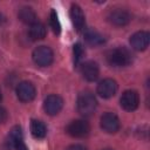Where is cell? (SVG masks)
I'll return each instance as SVG.
<instances>
[{"label": "cell", "instance_id": "cell-13", "mask_svg": "<svg viewBox=\"0 0 150 150\" xmlns=\"http://www.w3.org/2000/svg\"><path fill=\"white\" fill-rule=\"evenodd\" d=\"M81 73H82V76L87 81L93 82V81L97 80V77L100 75V69H98V66L96 62L87 61L81 66Z\"/></svg>", "mask_w": 150, "mask_h": 150}, {"label": "cell", "instance_id": "cell-23", "mask_svg": "<svg viewBox=\"0 0 150 150\" xmlns=\"http://www.w3.org/2000/svg\"><path fill=\"white\" fill-rule=\"evenodd\" d=\"M15 150H27V148H26V145H25V143L22 142V143H20L16 148H15Z\"/></svg>", "mask_w": 150, "mask_h": 150}, {"label": "cell", "instance_id": "cell-22", "mask_svg": "<svg viewBox=\"0 0 150 150\" xmlns=\"http://www.w3.org/2000/svg\"><path fill=\"white\" fill-rule=\"evenodd\" d=\"M67 150H87V149L81 144H73V145H69Z\"/></svg>", "mask_w": 150, "mask_h": 150}, {"label": "cell", "instance_id": "cell-9", "mask_svg": "<svg viewBox=\"0 0 150 150\" xmlns=\"http://www.w3.org/2000/svg\"><path fill=\"white\" fill-rule=\"evenodd\" d=\"M62 107H63V100L59 95H49L43 101V109L50 116L59 114Z\"/></svg>", "mask_w": 150, "mask_h": 150}, {"label": "cell", "instance_id": "cell-4", "mask_svg": "<svg viewBox=\"0 0 150 150\" xmlns=\"http://www.w3.org/2000/svg\"><path fill=\"white\" fill-rule=\"evenodd\" d=\"M33 60L40 67H47L53 62V50L47 46H39L33 50Z\"/></svg>", "mask_w": 150, "mask_h": 150}, {"label": "cell", "instance_id": "cell-19", "mask_svg": "<svg viewBox=\"0 0 150 150\" xmlns=\"http://www.w3.org/2000/svg\"><path fill=\"white\" fill-rule=\"evenodd\" d=\"M49 25H50V28L53 29V32L57 35L60 34L61 32V25H60V21H59V18H57V14L54 9L50 11V18H49Z\"/></svg>", "mask_w": 150, "mask_h": 150}, {"label": "cell", "instance_id": "cell-6", "mask_svg": "<svg viewBox=\"0 0 150 150\" xmlns=\"http://www.w3.org/2000/svg\"><path fill=\"white\" fill-rule=\"evenodd\" d=\"M101 128L109 134L117 132L121 128L120 118L114 112H105L101 116Z\"/></svg>", "mask_w": 150, "mask_h": 150}, {"label": "cell", "instance_id": "cell-5", "mask_svg": "<svg viewBox=\"0 0 150 150\" xmlns=\"http://www.w3.org/2000/svg\"><path fill=\"white\" fill-rule=\"evenodd\" d=\"M108 20L111 25L117 26V27H122V26H125L130 22L131 15L129 14L128 11H125L123 8H114L109 12Z\"/></svg>", "mask_w": 150, "mask_h": 150}, {"label": "cell", "instance_id": "cell-10", "mask_svg": "<svg viewBox=\"0 0 150 150\" xmlns=\"http://www.w3.org/2000/svg\"><path fill=\"white\" fill-rule=\"evenodd\" d=\"M117 91V83L112 79H104L97 84V94L103 98L112 97Z\"/></svg>", "mask_w": 150, "mask_h": 150}, {"label": "cell", "instance_id": "cell-18", "mask_svg": "<svg viewBox=\"0 0 150 150\" xmlns=\"http://www.w3.org/2000/svg\"><path fill=\"white\" fill-rule=\"evenodd\" d=\"M84 39L88 43H90L93 46H98V45H102L104 42V38L98 32L93 30V29H89V30L86 32Z\"/></svg>", "mask_w": 150, "mask_h": 150}, {"label": "cell", "instance_id": "cell-14", "mask_svg": "<svg viewBox=\"0 0 150 150\" xmlns=\"http://www.w3.org/2000/svg\"><path fill=\"white\" fill-rule=\"evenodd\" d=\"M18 16H19V19L23 23H27V25H33V23H35L38 21L36 20V14H35L34 9L32 7H28V6L21 7L19 9Z\"/></svg>", "mask_w": 150, "mask_h": 150}, {"label": "cell", "instance_id": "cell-11", "mask_svg": "<svg viewBox=\"0 0 150 150\" xmlns=\"http://www.w3.org/2000/svg\"><path fill=\"white\" fill-rule=\"evenodd\" d=\"M149 41H150V35L148 32L145 30H139L136 32L135 34H132L130 36V45L135 50H144L148 48L149 46Z\"/></svg>", "mask_w": 150, "mask_h": 150}, {"label": "cell", "instance_id": "cell-3", "mask_svg": "<svg viewBox=\"0 0 150 150\" xmlns=\"http://www.w3.org/2000/svg\"><path fill=\"white\" fill-rule=\"evenodd\" d=\"M66 131L69 136L74 138H83L89 135L90 125L84 120H74L67 125Z\"/></svg>", "mask_w": 150, "mask_h": 150}, {"label": "cell", "instance_id": "cell-16", "mask_svg": "<svg viewBox=\"0 0 150 150\" xmlns=\"http://www.w3.org/2000/svg\"><path fill=\"white\" fill-rule=\"evenodd\" d=\"M47 34V29L45 27L43 23L36 21L35 23L30 25V28H29V38L34 41H38V40H42Z\"/></svg>", "mask_w": 150, "mask_h": 150}, {"label": "cell", "instance_id": "cell-24", "mask_svg": "<svg viewBox=\"0 0 150 150\" xmlns=\"http://www.w3.org/2000/svg\"><path fill=\"white\" fill-rule=\"evenodd\" d=\"M1 97H2V96H1V91H0V101H1Z\"/></svg>", "mask_w": 150, "mask_h": 150}, {"label": "cell", "instance_id": "cell-17", "mask_svg": "<svg viewBox=\"0 0 150 150\" xmlns=\"http://www.w3.org/2000/svg\"><path fill=\"white\" fill-rule=\"evenodd\" d=\"M30 132L35 138H43L47 135V127L42 121L32 120V122H30Z\"/></svg>", "mask_w": 150, "mask_h": 150}, {"label": "cell", "instance_id": "cell-8", "mask_svg": "<svg viewBox=\"0 0 150 150\" xmlns=\"http://www.w3.org/2000/svg\"><path fill=\"white\" fill-rule=\"evenodd\" d=\"M121 107L127 111H134L139 104V95L135 90H125L121 96Z\"/></svg>", "mask_w": 150, "mask_h": 150}, {"label": "cell", "instance_id": "cell-21", "mask_svg": "<svg viewBox=\"0 0 150 150\" xmlns=\"http://www.w3.org/2000/svg\"><path fill=\"white\" fill-rule=\"evenodd\" d=\"M7 117H8L7 110H6L4 107H1V105H0V123H4V122H6Z\"/></svg>", "mask_w": 150, "mask_h": 150}, {"label": "cell", "instance_id": "cell-1", "mask_svg": "<svg viewBox=\"0 0 150 150\" xmlns=\"http://www.w3.org/2000/svg\"><path fill=\"white\" fill-rule=\"evenodd\" d=\"M96 107H97V101L93 93L83 91L79 95L77 102H76V108H77V111L82 116L87 117V116L93 115L94 111L96 110Z\"/></svg>", "mask_w": 150, "mask_h": 150}, {"label": "cell", "instance_id": "cell-2", "mask_svg": "<svg viewBox=\"0 0 150 150\" xmlns=\"http://www.w3.org/2000/svg\"><path fill=\"white\" fill-rule=\"evenodd\" d=\"M131 53L124 47H117L115 49H111L107 55L109 64L114 67H125L131 62Z\"/></svg>", "mask_w": 150, "mask_h": 150}, {"label": "cell", "instance_id": "cell-20", "mask_svg": "<svg viewBox=\"0 0 150 150\" xmlns=\"http://www.w3.org/2000/svg\"><path fill=\"white\" fill-rule=\"evenodd\" d=\"M73 54H74V63L79 64L81 62V60L83 59V56H84V49H83L81 43H75L74 45Z\"/></svg>", "mask_w": 150, "mask_h": 150}, {"label": "cell", "instance_id": "cell-12", "mask_svg": "<svg viewBox=\"0 0 150 150\" xmlns=\"http://www.w3.org/2000/svg\"><path fill=\"white\" fill-rule=\"evenodd\" d=\"M70 19H71V22L77 32H81L84 28V25H86L84 14H83L81 7L76 4H73L70 7Z\"/></svg>", "mask_w": 150, "mask_h": 150}, {"label": "cell", "instance_id": "cell-25", "mask_svg": "<svg viewBox=\"0 0 150 150\" xmlns=\"http://www.w3.org/2000/svg\"><path fill=\"white\" fill-rule=\"evenodd\" d=\"M103 150H112V149H103Z\"/></svg>", "mask_w": 150, "mask_h": 150}, {"label": "cell", "instance_id": "cell-15", "mask_svg": "<svg viewBox=\"0 0 150 150\" xmlns=\"http://www.w3.org/2000/svg\"><path fill=\"white\" fill-rule=\"evenodd\" d=\"M23 142V137H22V130L20 127H14L12 128V130L9 131L8 134V137H7V144L8 146L11 148H16L20 143Z\"/></svg>", "mask_w": 150, "mask_h": 150}, {"label": "cell", "instance_id": "cell-7", "mask_svg": "<svg viewBox=\"0 0 150 150\" xmlns=\"http://www.w3.org/2000/svg\"><path fill=\"white\" fill-rule=\"evenodd\" d=\"M35 94L36 90L32 82L22 81L16 87V96L21 102H30L32 100H34Z\"/></svg>", "mask_w": 150, "mask_h": 150}]
</instances>
